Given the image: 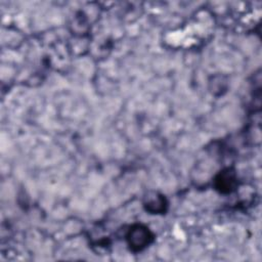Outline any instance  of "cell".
<instances>
[{"instance_id": "obj_1", "label": "cell", "mask_w": 262, "mask_h": 262, "mask_svg": "<svg viewBox=\"0 0 262 262\" xmlns=\"http://www.w3.org/2000/svg\"><path fill=\"white\" fill-rule=\"evenodd\" d=\"M150 238H151V235L149 231L142 226H137L133 228L132 230H130L128 235V239L131 248L136 251L142 250L145 246H147Z\"/></svg>"}]
</instances>
